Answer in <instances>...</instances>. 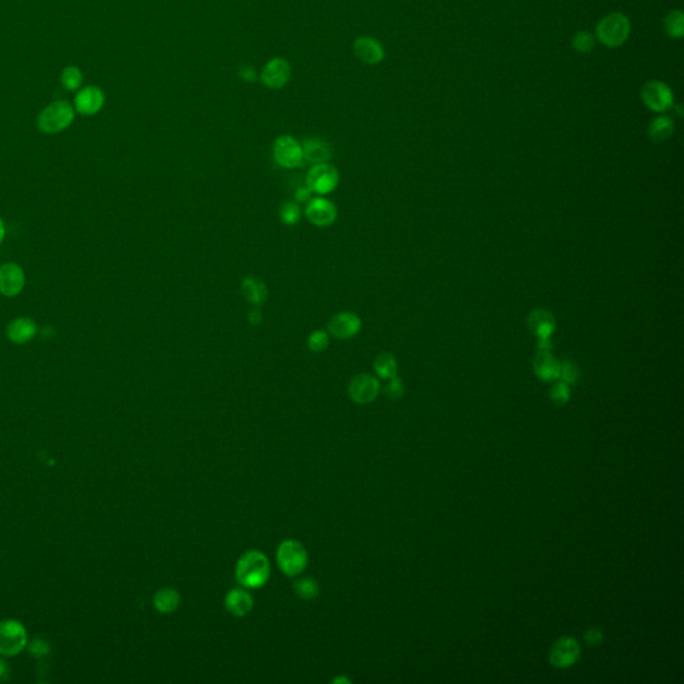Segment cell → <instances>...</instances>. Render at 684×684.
Segmentation results:
<instances>
[{"label": "cell", "instance_id": "cell-1", "mask_svg": "<svg viewBox=\"0 0 684 684\" xmlns=\"http://www.w3.org/2000/svg\"><path fill=\"white\" fill-rule=\"evenodd\" d=\"M236 576L238 583L246 588L265 585L270 576L269 559L259 550H249L237 563Z\"/></svg>", "mask_w": 684, "mask_h": 684}, {"label": "cell", "instance_id": "cell-2", "mask_svg": "<svg viewBox=\"0 0 684 684\" xmlns=\"http://www.w3.org/2000/svg\"><path fill=\"white\" fill-rule=\"evenodd\" d=\"M75 118V109L67 101L48 104L38 116V127L45 134H56L66 130Z\"/></svg>", "mask_w": 684, "mask_h": 684}, {"label": "cell", "instance_id": "cell-3", "mask_svg": "<svg viewBox=\"0 0 684 684\" xmlns=\"http://www.w3.org/2000/svg\"><path fill=\"white\" fill-rule=\"evenodd\" d=\"M631 31L629 19L620 12H614L603 18L596 27L597 39L611 48L623 45L629 39Z\"/></svg>", "mask_w": 684, "mask_h": 684}, {"label": "cell", "instance_id": "cell-4", "mask_svg": "<svg viewBox=\"0 0 684 684\" xmlns=\"http://www.w3.org/2000/svg\"><path fill=\"white\" fill-rule=\"evenodd\" d=\"M277 563L285 575L297 576L308 565V552L300 541L285 540L277 550Z\"/></svg>", "mask_w": 684, "mask_h": 684}, {"label": "cell", "instance_id": "cell-5", "mask_svg": "<svg viewBox=\"0 0 684 684\" xmlns=\"http://www.w3.org/2000/svg\"><path fill=\"white\" fill-rule=\"evenodd\" d=\"M340 183V173L330 163H317L306 174V186L313 194L327 195L336 190Z\"/></svg>", "mask_w": 684, "mask_h": 684}, {"label": "cell", "instance_id": "cell-6", "mask_svg": "<svg viewBox=\"0 0 684 684\" xmlns=\"http://www.w3.org/2000/svg\"><path fill=\"white\" fill-rule=\"evenodd\" d=\"M273 157L281 168H300L303 162V145L291 135H281L273 143Z\"/></svg>", "mask_w": 684, "mask_h": 684}, {"label": "cell", "instance_id": "cell-7", "mask_svg": "<svg viewBox=\"0 0 684 684\" xmlns=\"http://www.w3.org/2000/svg\"><path fill=\"white\" fill-rule=\"evenodd\" d=\"M27 644V632L22 623L16 620H4L0 623V653L15 656Z\"/></svg>", "mask_w": 684, "mask_h": 684}, {"label": "cell", "instance_id": "cell-8", "mask_svg": "<svg viewBox=\"0 0 684 684\" xmlns=\"http://www.w3.org/2000/svg\"><path fill=\"white\" fill-rule=\"evenodd\" d=\"M381 391L379 379L368 373H361L349 382L348 393L352 401L356 404L365 405L373 403Z\"/></svg>", "mask_w": 684, "mask_h": 684}, {"label": "cell", "instance_id": "cell-9", "mask_svg": "<svg viewBox=\"0 0 684 684\" xmlns=\"http://www.w3.org/2000/svg\"><path fill=\"white\" fill-rule=\"evenodd\" d=\"M641 101L652 112H667L673 106V91L666 83L652 80L643 87Z\"/></svg>", "mask_w": 684, "mask_h": 684}, {"label": "cell", "instance_id": "cell-10", "mask_svg": "<svg viewBox=\"0 0 684 684\" xmlns=\"http://www.w3.org/2000/svg\"><path fill=\"white\" fill-rule=\"evenodd\" d=\"M338 215L336 205L324 198L322 195L312 197V200L306 203L305 217L306 219L317 227H327L335 224Z\"/></svg>", "mask_w": 684, "mask_h": 684}, {"label": "cell", "instance_id": "cell-11", "mask_svg": "<svg viewBox=\"0 0 684 684\" xmlns=\"http://www.w3.org/2000/svg\"><path fill=\"white\" fill-rule=\"evenodd\" d=\"M580 646L571 636H564L558 640L550 651V666L556 668H568L579 661Z\"/></svg>", "mask_w": 684, "mask_h": 684}, {"label": "cell", "instance_id": "cell-12", "mask_svg": "<svg viewBox=\"0 0 684 684\" xmlns=\"http://www.w3.org/2000/svg\"><path fill=\"white\" fill-rule=\"evenodd\" d=\"M292 67L285 58H273L261 72V82L271 90H280L291 79Z\"/></svg>", "mask_w": 684, "mask_h": 684}, {"label": "cell", "instance_id": "cell-13", "mask_svg": "<svg viewBox=\"0 0 684 684\" xmlns=\"http://www.w3.org/2000/svg\"><path fill=\"white\" fill-rule=\"evenodd\" d=\"M361 327L362 321L356 313L340 312L327 322V333L337 340H350L359 335Z\"/></svg>", "mask_w": 684, "mask_h": 684}, {"label": "cell", "instance_id": "cell-14", "mask_svg": "<svg viewBox=\"0 0 684 684\" xmlns=\"http://www.w3.org/2000/svg\"><path fill=\"white\" fill-rule=\"evenodd\" d=\"M104 92L97 86H87L75 97V110L82 115H95L104 104Z\"/></svg>", "mask_w": 684, "mask_h": 684}, {"label": "cell", "instance_id": "cell-15", "mask_svg": "<svg viewBox=\"0 0 684 684\" xmlns=\"http://www.w3.org/2000/svg\"><path fill=\"white\" fill-rule=\"evenodd\" d=\"M24 273L16 264H6L0 268V293L7 297H15L22 292Z\"/></svg>", "mask_w": 684, "mask_h": 684}, {"label": "cell", "instance_id": "cell-16", "mask_svg": "<svg viewBox=\"0 0 684 684\" xmlns=\"http://www.w3.org/2000/svg\"><path fill=\"white\" fill-rule=\"evenodd\" d=\"M353 50L359 60L367 65H379L385 58V51L381 43L370 36L357 38L354 40Z\"/></svg>", "mask_w": 684, "mask_h": 684}, {"label": "cell", "instance_id": "cell-17", "mask_svg": "<svg viewBox=\"0 0 684 684\" xmlns=\"http://www.w3.org/2000/svg\"><path fill=\"white\" fill-rule=\"evenodd\" d=\"M528 327L538 338H550L556 330V320L550 310L535 309L528 315Z\"/></svg>", "mask_w": 684, "mask_h": 684}, {"label": "cell", "instance_id": "cell-18", "mask_svg": "<svg viewBox=\"0 0 684 684\" xmlns=\"http://www.w3.org/2000/svg\"><path fill=\"white\" fill-rule=\"evenodd\" d=\"M533 371L541 381L559 380L560 361L555 359L550 352H538L532 361Z\"/></svg>", "mask_w": 684, "mask_h": 684}, {"label": "cell", "instance_id": "cell-19", "mask_svg": "<svg viewBox=\"0 0 684 684\" xmlns=\"http://www.w3.org/2000/svg\"><path fill=\"white\" fill-rule=\"evenodd\" d=\"M303 159L309 163H325L332 158V147L330 145L318 138H308L303 143Z\"/></svg>", "mask_w": 684, "mask_h": 684}, {"label": "cell", "instance_id": "cell-20", "mask_svg": "<svg viewBox=\"0 0 684 684\" xmlns=\"http://www.w3.org/2000/svg\"><path fill=\"white\" fill-rule=\"evenodd\" d=\"M253 604L254 602L251 595L242 588L232 590L229 594L226 595V599H224L226 609L234 617H245L251 611Z\"/></svg>", "mask_w": 684, "mask_h": 684}, {"label": "cell", "instance_id": "cell-21", "mask_svg": "<svg viewBox=\"0 0 684 684\" xmlns=\"http://www.w3.org/2000/svg\"><path fill=\"white\" fill-rule=\"evenodd\" d=\"M241 291L247 303L253 306H261L268 301L269 292L266 285L254 277H247L241 283Z\"/></svg>", "mask_w": 684, "mask_h": 684}, {"label": "cell", "instance_id": "cell-22", "mask_svg": "<svg viewBox=\"0 0 684 684\" xmlns=\"http://www.w3.org/2000/svg\"><path fill=\"white\" fill-rule=\"evenodd\" d=\"M36 333V325L30 318H16L7 327V336L15 344L30 341Z\"/></svg>", "mask_w": 684, "mask_h": 684}, {"label": "cell", "instance_id": "cell-23", "mask_svg": "<svg viewBox=\"0 0 684 684\" xmlns=\"http://www.w3.org/2000/svg\"><path fill=\"white\" fill-rule=\"evenodd\" d=\"M180 596L173 588H162L154 596V607L162 614H171L180 606Z\"/></svg>", "mask_w": 684, "mask_h": 684}, {"label": "cell", "instance_id": "cell-24", "mask_svg": "<svg viewBox=\"0 0 684 684\" xmlns=\"http://www.w3.org/2000/svg\"><path fill=\"white\" fill-rule=\"evenodd\" d=\"M675 131V124L668 116H658L648 126V136L653 142L667 141Z\"/></svg>", "mask_w": 684, "mask_h": 684}, {"label": "cell", "instance_id": "cell-25", "mask_svg": "<svg viewBox=\"0 0 684 684\" xmlns=\"http://www.w3.org/2000/svg\"><path fill=\"white\" fill-rule=\"evenodd\" d=\"M373 368H374V371L376 374L382 379V380H389L392 379L394 376H397V369H398V364H397V359L393 356L392 353H381L379 354L376 359H374V364H373Z\"/></svg>", "mask_w": 684, "mask_h": 684}, {"label": "cell", "instance_id": "cell-26", "mask_svg": "<svg viewBox=\"0 0 684 684\" xmlns=\"http://www.w3.org/2000/svg\"><path fill=\"white\" fill-rule=\"evenodd\" d=\"M664 30L673 39H680L684 35V15L680 10L671 11L664 18Z\"/></svg>", "mask_w": 684, "mask_h": 684}, {"label": "cell", "instance_id": "cell-27", "mask_svg": "<svg viewBox=\"0 0 684 684\" xmlns=\"http://www.w3.org/2000/svg\"><path fill=\"white\" fill-rule=\"evenodd\" d=\"M293 590L303 600H313L320 592L318 583L312 577H303L295 580L293 584Z\"/></svg>", "mask_w": 684, "mask_h": 684}, {"label": "cell", "instance_id": "cell-28", "mask_svg": "<svg viewBox=\"0 0 684 684\" xmlns=\"http://www.w3.org/2000/svg\"><path fill=\"white\" fill-rule=\"evenodd\" d=\"M62 86L68 91L78 90L83 83V74L75 66H68L62 71L60 75Z\"/></svg>", "mask_w": 684, "mask_h": 684}, {"label": "cell", "instance_id": "cell-29", "mask_svg": "<svg viewBox=\"0 0 684 684\" xmlns=\"http://www.w3.org/2000/svg\"><path fill=\"white\" fill-rule=\"evenodd\" d=\"M329 342H330V336L326 330H315L312 332L308 340H306V345H308V349L313 353H321L324 352L329 347Z\"/></svg>", "mask_w": 684, "mask_h": 684}, {"label": "cell", "instance_id": "cell-30", "mask_svg": "<svg viewBox=\"0 0 684 684\" xmlns=\"http://www.w3.org/2000/svg\"><path fill=\"white\" fill-rule=\"evenodd\" d=\"M281 221L285 224H297L301 219V207L297 202H286L281 206Z\"/></svg>", "mask_w": 684, "mask_h": 684}, {"label": "cell", "instance_id": "cell-31", "mask_svg": "<svg viewBox=\"0 0 684 684\" xmlns=\"http://www.w3.org/2000/svg\"><path fill=\"white\" fill-rule=\"evenodd\" d=\"M580 369L579 367L570 359H565L560 362V373H559V380L568 385H573L579 381L580 379Z\"/></svg>", "mask_w": 684, "mask_h": 684}, {"label": "cell", "instance_id": "cell-32", "mask_svg": "<svg viewBox=\"0 0 684 684\" xmlns=\"http://www.w3.org/2000/svg\"><path fill=\"white\" fill-rule=\"evenodd\" d=\"M572 47L580 54H588L595 47L594 35L587 31H579L572 39Z\"/></svg>", "mask_w": 684, "mask_h": 684}, {"label": "cell", "instance_id": "cell-33", "mask_svg": "<svg viewBox=\"0 0 684 684\" xmlns=\"http://www.w3.org/2000/svg\"><path fill=\"white\" fill-rule=\"evenodd\" d=\"M550 401L556 405H565L571 398L570 385L565 382H556L550 392Z\"/></svg>", "mask_w": 684, "mask_h": 684}, {"label": "cell", "instance_id": "cell-34", "mask_svg": "<svg viewBox=\"0 0 684 684\" xmlns=\"http://www.w3.org/2000/svg\"><path fill=\"white\" fill-rule=\"evenodd\" d=\"M384 392L392 400H400L404 397L405 394L404 382L398 376H394L388 380V384L384 388Z\"/></svg>", "mask_w": 684, "mask_h": 684}, {"label": "cell", "instance_id": "cell-35", "mask_svg": "<svg viewBox=\"0 0 684 684\" xmlns=\"http://www.w3.org/2000/svg\"><path fill=\"white\" fill-rule=\"evenodd\" d=\"M583 639L588 646H599L603 643L604 640V634L603 631L597 627H592V629H585L584 632Z\"/></svg>", "mask_w": 684, "mask_h": 684}, {"label": "cell", "instance_id": "cell-36", "mask_svg": "<svg viewBox=\"0 0 684 684\" xmlns=\"http://www.w3.org/2000/svg\"><path fill=\"white\" fill-rule=\"evenodd\" d=\"M30 651H31V653L35 655V656H45V655L48 653L50 647H48V644L45 643V640L36 638V639H34L33 641H31V644H30Z\"/></svg>", "mask_w": 684, "mask_h": 684}, {"label": "cell", "instance_id": "cell-37", "mask_svg": "<svg viewBox=\"0 0 684 684\" xmlns=\"http://www.w3.org/2000/svg\"><path fill=\"white\" fill-rule=\"evenodd\" d=\"M312 194H313V192L305 185V186H300V188L295 190L294 197H295L297 203H308L312 200Z\"/></svg>", "mask_w": 684, "mask_h": 684}, {"label": "cell", "instance_id": "cell-38", "mask_svg": "<svg viewBox=\"0 0 684 684\" xmlns=\"http://www.w3.org/2000/svg\"><path fill=\"white\" fill-rule=\"evenodd\" d=\"M247 320H249V322L253 324V325H259V324L262 322L264 317H262V312L259 310V306H254V308L247 313Z\"/></svg>", "mask_w": 684, "mask_h": 684}, {"label": "cell", "instance_id": "cell-39", "mask_svg": "<svg viewBox=\"0 0 684 684\" xmlns=\"http://www.w3.org/2000/svg\"><path fill=\"white\" fill-rule=\"evenodd\" d=\"M239 75L241 78L245 79L246 82H254L257 79V72L256 70L250 66H242L239 68Z\"/></svg>", "mask_w": 684, "mask_h": 684}, {"label": "cell", "instance_id": "cell-40", "mask_svg": "<svg viewBox=\"0 0 684 684\" xmlns=\"http://www.w3.org/2000/svg\"><path fill=\"white\" fill-rule=\"evenodd\" d=\"M536 348H538V352H550L552 350L550 338H538Z\"/></svg>", "mask_w": 684, "mask_h": 684}, {"label": "cell", "instance_id": "cell-41", "mask_svg": "<svg viewBox=\"0 0 684 684\" xmlns=\"http://www.w3.org/2000/svg\"><path fill=\"white\" fill-rule=\"evenodd\" d=\"M9 676V666L4 661L0 659V680H4Z\"/></svg>", "mask_w": 684, "mask_h": 684}, {"label": "cell", "instance_id": "cell-42", "mask_svg": "<svg viewBox=\"0 0 684 684\" xmlns=\"http://www.w3.org/2000/svg\"><path fill=\"white\" fill-rule=\"evenodd\" d=\"M3 238H4V224H3V221L0 219V242L3 241Z\"/></svg>", "mask_w": 684, "mask_h": 684}]
</instances>
